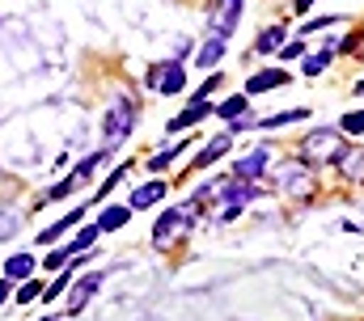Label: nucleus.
<instances>
[{
    "label": "nucleus",
    "instance_id": "29",
    "mask_svg": "<svg viewBox=\"0 0 364 321\" xmlns=\"http://www.w3.org/2000/svg\"><path fill=\"white\" fill-rule=\"evenodd\" d=\"M314 4H318V0H292V9H296V13H305V9H314Z\"/></svg>",
    "mask_w": 364,
    "mask_h": 321
},
{
    "label": "nucleus",
    "instance_id": "14",
    "mask_svg": "<svg viewBox=\"0 0 364 321\" xmlns=\"http://www.w3.org/2000/svg\"><path fill=\"white\" fill-rule=\"evenodd\" d=\"M127 220H132V207H106V212L97 216V233H114V229H127Z\"/></svg>",
    "mask_w": 364,
    "mask_h": 321
},
{
    "label": "nucleus",
    "instance_id": "25",
    "mask_svg": "<svg viewBox=\"0 0 364 321\" xmlns=\"http://www.w3.org/2000/svg\"><path fill=\"white\" fill-rule=\"evenodd\" d=\"M34 296H43V283H38V279H26V283L17 288V305H30Z\"/></svg>",
    "mask_w": 364,
    "mask_h": 321
},
{
    "label": "nucleus",
    "instance_id": "2",
    "mask_svg": "<svg viewBox=\"0 0 364 321\" xmlns=\"http://www.w3.org/2000/svg\"><path fill=\"white\" fill-rule=\"evenodd\" d=\"M191 224H195V207H191V203L170 207V212L153 224V249H170L182 233H191Z\"/></svg>",
    "mask_w": 364,
    "mask_h": 321
},
{
    "label": "nucleus",
    "instance_id": "31",
    "mask_svg": "<svg viewBox=\"0 0 364 321\" xmlns=\"http://www.w3.org/2000/svg\"><path fill=\"white\" fill-rule=\"evenodd\" d=\"M43 321H64V317H43Z\"/></svg>",
    "mask_w": 364,
    "mask_h": 321
},
{
    "label": "nucleus",
    "instance_id": "30",
    "mask_svg": "<svg viewBox=\"0 0 364 321\" xmlns=\"http://www.w3.org/2000/svg\"><path fill=\"white\" fill-rule=\"evenodd\" d=\"M4 296H9V279H0V305H4Z\"/></svg>",
    "mask_w": 364,
    "mask_h": 321
},
{
    "label": "nucleus",
    "instance_id": "27",
    "mask_svg": "<svg viewBox=\"0 0 364 321\" xmlns=\"http://www.w3.org/2000/svg\"><path fill=\"white\" fill-rule=\"evenodd\" d=\"M64 262H68V249H51V254H47V262H43V271H51V275H55V271H64Z\"/></svg>",
    "mask_w": 364,
    "mask_h": 321
},
{
    "label": "nucleus",
    "instance_id": "1",
    "mask_svg": "<svg viewBox=\"0 0 364 321\" xmlns=\"http://www.w3.org/2000/svg\"><path fill=\"white\" fill-rule=\"evenodd\" d=\"M348 157V144L339 140V131H309L301 140V160L305 165H326V160H343Z\"/></svg>",
    "mask_w": 364,
    "mask_h": 321
},
{
    "label": "nucleus",
    "instance_id": "21",
    "mask_svg": "<svg viewBox=\"0 0 364 321\" xmlns=\"http://www.w3.org/2000/svg\"><path fill=\"white\" fill-rule=\"evenodd\" d=\"M331 60H335V47H326V51L309 55V60H305V77H318V72H326V68H331Z\"/></svg>",
    "mask_w": 364,
    "mask_h": 321
},
{
    "label": "nucleus",
    "instance_id": "3",
    "mask_svg": "<svg viewBox=\"0 0 364 321\" xmlns=\"http://www.w3.org/2000/svg\"><path fill=\"white\" fill-rule=\"evenodd\" d=\"M314 190H318V182H314V173H309L305 160H288V165H279V195L314 199Z\"/></svg>",
    "mask_w": 364,
    "mask_h": 321
},
{
    "label": "nucleus",
    "instance_id": "24",
    "mask_svg": "<svg viewBox=\"0 0 364 321\" xmlns=\"http://www.w3.org/2000/svg\"><path fill=\"white\" fill-rule=\"evenodd\" d=\"M123 178H127V165H119V169H114V173H110V178L102 182V190H97V199H93V203H102V199H106V195H110V190H114V186L123 182Z\"/></svg>",
    "mask_w": 364,
    "mask_h": 321
},
{
    "label": "nucleus",
    "instance_id": "12",
    "mask_svg": "<svg viewBox=\"0 0 364 321\" xmlns=\"http://www.w3.org/2000/svg\"><path fill=\"white\" fill-rule=\"evenodd\" d=\"M182 85H186V68H182L178 60H170V64L161 68V80H157V89H161L166 97H174V93H182Z\"/></svg>",
    "mask_w": 364,
    "mask_h": 321
},
{
    "label": "nucleus",
    "instance_id": "19",
    "mask_svg": "<svg viewBox=\"0 0 364 321\" xmlns=\"http://www.w3.org/2000/svg\"><path fill=\"white\" fill-rule=\"evenodd\" d=\"M102 160H106V148H102V153H90V157H81V165H77V173H73V178H77V182H90Z\"/></svg>",
    "mask_w": 364,
    "mask_h": 321
},
{
    "label": "nucleus",
    "instance_id": "17",
    "mask_svg": "<svg viewBox=\"0 0 364 321\" xmlns=\"http://www.w3.org/2000/svg\"><path fill=\"white\" fill-rule=\"evenodd\" d=\"M246 110H250V97H246V93H242V97H229V102L216 106V114H220V119H233V123L246 119Z\"/></svg>",
    "mask_w": 364,
    "mask_h": 321
},
{
    "label": "nucleus",
    "instance_id": "28",
    "mask_svg": "<svg viewBox=\"0 0 364 321\" xmlns=\"http://www.w3.org/2000/svg\"><path fill=\"white\" fill-rule=\"evenodd\" d=\"M301 51H305V47H301V43H288V47H284V51H279V55H284V60H296V55H301Z\"/></svg>",
    "mask_w": 364,
    "mask_h": 321
},
{
    "label": "nucleus",
    "instance_id": "22",
    "mask_svg": "<svg viewBox=\"0 0 364 321\" xmlns=\"http://www.w3.org/2000/svg\"><path fill=\"white\" fill-rule=\"evenodd\" d=\"M279 43H284V30H279V26H272V30H263V34L255 38V51H259V55H267V51H275Z\"/></svg>",
    "mask_w": 364,
    "mask_h": 321
},
{
    "label": "nucleus",
    "instance_id": "5",
    "mask_svg": "<svg viewBox=\"0 0 364 321\" xmlns=\"http://www.w3.org/2000/svg\"><path fill=\"white\" fill-rule=\"evenodd\" d=\"M237 13H242V0H220L216 13H212V38H225L229 43V34L237 26Z\"/></svg>",
    "mask_w": 364,
    "mask_h": 321
},
{
    "label": "nucleus",
    "instance_id": "18",
    "mask_svg": "<svg viewBox=\"0 0 364 321\" xmlns=\"http://www.w3.org/2000/svg\"><path fill=\"white\" fill-rule=\"evenodd\" d=\"M182 153H186V140H178V144H170L166 153H157V157L149 160V173H161V169H170V160H174V157H182Z\"/></svg>",
    "mask_w": 364,
    "mask_h": 321
},
{
    "label": "nucleus",
    "instance_id": "9",
    "mask_svg": "<svg viewBox=\"0 0 364 321\" xmlns=\"http://www.w3.org/2000/svg\"><path fill=\"white\" fill-rule=\"evenodd\" d=\"M166 199V182H149L140 190H132V212H144V207H157Z\"/></svg>",
    "mask_w": 364,
    "mask_h": 321
},
{
    "label": "nucleus",
    "instance_id": "6",
    "mask_svg": "<svg viewBox=\"0 0 364 321\" xmlns=\"http://www.w3.org/2000/svg\"><path fill=\"white\" fill-rule=\"evenodd\" d=\"M267 160H272L267 148H255V153H246V157L233 165V178H237V182H255V178L267 173Z\"/></svg>",
    "mask_w": 364,
    "mask_h": 321
},
{
    "label": "nucleus",
    "instance_id": "4",
    "mask_svg": "<svg viewBox=\"0 0 364 321\" xmlns=\"http://www.w3.org/2000/svg\"><path fill=\"white\" fill-rule=\"evenodd\" d=\"M132 119H136V106H132V97L123 93V97H114V106L106 110V119H102V136L106 140H123L127 131H132Z\"/></svg>",
    "mask_w": 364,
    "mask_h": 321
},
{
    "label": "nucleus",
    "instance_id": "13",
    "mask_svg": "<svg viewBox=\"0 0 364 321\" xmlns=\"http://www.w3.org/2000/svg\"><path fill=\"white\" fill-rule=\"evenodd\" d=\"M81 216H85V207H77V212H68V216H60L55 224H47V229L38 233V245H51V241L60 237L64 229H73V224H81Z\"/></svg>",
    "mask_w": 364,
    "mask_h": 321
},
{
    "label": "nucleus",
    "instance_id": "8",
    "mask_svg": "<svg viewBox=\"0 0 364 321\" xmlns=\"http://www.w3.org/2000/svg\"><path fill=\"white\" fill-rule=\"evenodd\" d=\"M288 80L284 68H267V72H255V77L246 80V97H255V93H267V89H279Z\"/></svg>",
    "mask_w": 364,
    "mask_h": 321
},
{
    "label": "nucleus",
    "instance_id": "11",
    "mask_svg": "<svg viewBox=\"0 0 364 321\" xmlns=\"http://www.w3.org/2000/svg\"><path fill=\"white\" fill-rule=\"evenodd\" d=\"M97 283H102V271H93V275H85V279L77 283V292H73V300H68V313H81V309L90 305L93 292H97Z\"/></svg>",
    "mask_w": 364,
    "mask_h": 321
},
{
    "label": "nucleus",
    "instance_id": "20",
    "mask_svg": "<svg viewBox=\"0 0 364 321\" xmlns=\"http://www.w3.org/2000/svg\"><path fill=\"white\" fill-rule=\"evenodd\" d=\"M220 55H225V38H212V43H208L203 51H199V60H195V68H212V64H216Z\"/></svg>",
    "mask_w": 364,
    "mask_h": 321
},
{
    "label": "nucleus",
    "instance_id": "10",
    "mask_svg": "<svg viewBox=\"0 0 364 321\" xmlns=\"http://www.w3.org/2000/svg\"><path fill=\"white\" fill-rule=\"evenodd\" d=\"M225 153H229V136H216V140H212V144H208L199 157L191 160V169H195V173H203V169H212V165L225 157Z\"/></svg>",
    "mask_w": 364,
    "mask_h": 321
},
{
    "label": "nucleus",
    "instance_id": "23",
    "mask_svg": "<svg viewBox=\"0 0 364 321\" xmlns=\"http://www.w3.org/2000/svg\"><path fill=\"white\" fill-rule=\"evenodd\" d=\"M305 119V110H284V114H272V119H259V127L267 131V127H288V123H301Z\"/></svg>",
    "mask_w": 364,
    "mask_h": 321
},
{
    "label": "nucleus",
    "instance_id": "7",
    "mask_svg": "<svg viewBox=\"0 0 364 321\" xmlns=\"http://www.w3.org/2000/svg\"><path fill=\"white\" fill-rule=\"evenodd\" d=\"M34 266H38V262L21 249V254H13V258L4 262V279H9V283H13V279H17V283H26V279H34Z\"/></svg>",
    "mask_w": 364,
    "mask_h": 321
},
{
    "label": "nucleus",
    "instance_id": "16",
    "mask_svg": "<svg viewBox=\"0 0 364 321\" xmlns=\"http://www.w3.org/2000/svg\"><path fill=\"white\" fill-rule=\"evenodd\" d=\"M208 110H212V106H208V102H191V106H186V110H182L178 119H174V123H170V131H182V127H191V123H199V119H203V114H208Z\"/></svg>",
    "mask_w": 364,
    "mask_h": 321
},
{
    "label": "nucleus",
    "instance_id": "26",
    "mask_svg": "<svg viewBox=\"0 0 364 321\" xmlns=\"http://www.w3.org/2000/svg\"><path fill=\"white\" fill-rule=\"evenodd\" d=\"M348 136H360L364 131V110H356V114H343V123H339Z\"/></svg>",
    "mask_w": 364,
    "mask_h": 321
},
{
    "label": "nucleus",
    "instance_id": "15",
    "mask_svg": "<svg viewBox=\"0 0 364 321\" xmlns=\"http://www.w3.org/2000/svg\"><path fill=\"white\" fill-rule=\"evenodd\" d=\"M21 220H26V212H17L13 203H0V241H9L17 229H21Z\"/></svg>",
    "mask_w": 364,
    "mask_h": 321
}]
</instances>
